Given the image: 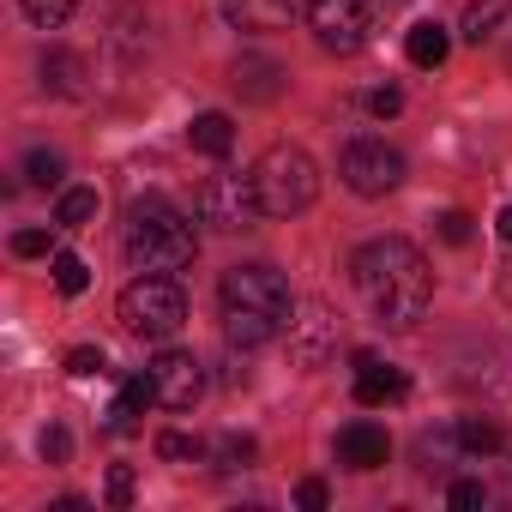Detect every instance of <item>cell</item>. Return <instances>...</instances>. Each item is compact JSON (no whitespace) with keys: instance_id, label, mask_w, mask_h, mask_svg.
Here are the masks:
<instances>
[{"instance_id":"6da1fadb","label":"cell","mask_w":512,"mask_h":512,"mask_svg":"<svg viewBox=\"0 0 512 512\" xmlns=\"http://www.w3.org/2000/svg\"><path fill=\"white\" fill-rule=\"evenodd\" d=\"M350 278H356L368 314H374L386 332L422 326V314H428V302H434V272H428V260H422V247L404 241V235L368 241L356 260H350Z\"/></svg>"},{"instance_id":"7a4b0ae2","label":"cell","mask_w":512,"mask_h":512,"mask_svg":"<svg viewBox=\"0 0 512 512\" xmlns=\"http://www.w3.org/2000/svg\"><path fill=\"white\" fill-rule=\"evenodd\" d=\"M217 308H223V338L235 350H260L278 332H290V320H296V296H290L284 272H272V266H229L217 284Z\"/></svg>"},{"instance_id":"3957f363","label":"cell","mask_w":512,"mask_h":512,"mask_svg":"<svg viewBox=\"0 0 512 512\" xmlns=\"http://www.w3.org/2000/svg\"><path fill=\"white\" fill-rule=\"evenodd\" d=\"M121 247H127L133 272H163V278H175V272L193 266L199 235H193V223H187L169 199L151 193V199H139V205L127 211V235H121Z\"/></svg>"},{"instance_id":"277c9868","label":"cell","mask_w":512,"mask_h":512,"mask_svg":"<svg viewBox=\"0 0 512 512\" xmlns=\"http://www.w3.org/2000/svg\"><path fill=\"white\" fill-rule=\"evenodd\" d=\"M247 175H253V193H260L266 217H302L320 199V169L302 145H266Z\"/></svg>"},{"instance_id":"5b68a950","label":"cell","mask_w":512,"mask_h":512,"mask_svg":"<svg viewBox=\"0 0 512 512\" xmlns=\"http://www.w3.org/2000/svg\"><path fill=\"white\" fill-rule=\"evenodd\" d=\"M115 314H121V326H127L133 338H145V344H169V338L187 326V296H181L175 278H163V272H139V278L121 290Z\"/></svg>"},{"instance_id":"8992f818","label":"cell","mask_w":512,"mask_h":512,"mask_svg":"<svg viewBox=\"0 0 512 512\" xmlns=\"http://www.w3.org/2000/svg\"><path fill=\"white\" fill-rule=\"evenodd\" d=\"M199 223H211V229H223V235H235V229H253L266 217V205H260V193H253V175H205L199 181Z\"/></svg>"},{"instance_id":"52a82bcc","label":"cell","mask_w":512,"mask_h":512,"mask_svg":"<svg viewBox=\"0 0 512 512\" xmlns=\"http://www.w3.org/2000/svg\"><path fill=\"white\" fill-rule=\"evenodd\" d=\"M338 175L356 199H386V193L404 187V157L386 139H350L344 157H338Z\"/></svg>"},{"instance_id":"ba28073f","label":"cell","mask_w":512,"mask_h":512,"mask_svg":"<svg viewBox=\"0 0 512 512\" xmlns=\"http://www.w3.org/2000/svg\"><path fill=\"white\" fill-rule=\"evenodd\" d=\"M308 31L326 55H356L374 31L368 0H308Z\"/></svg>"},{"instance_id":"9c48e42d","label":"cell","mask_w":512,"mask_h":512,"mask_svg":"<svg viewBox=\"0 0 512 512\" xmlns=\"http://www.w3.org/2000/svg\"><path fill=\"white\" fill-rule=\"evenodd\" d=\"M145 374H151V392H157L163 410H193L199 392H205V362L193 350H157Z\"/></svg>"},{"instance_id":"30bf717a","label":"cell","mask_w":512,"mask_h":512,"mask_svg":"<svg viewBox=\"0 0 512 512\" xmlns=\"http://www.w3.org/2000/svg\"><path fill=\"white\" fill-rule=\"evenodd\" d=\"M392 458V440H386V428L380 422H368V416H356V422H344L338 428V464L344 470H380Z\"/></svg>"},{"instance_id":"8fae6325","label":"cell","mask_w":512,"mask_h":512,"mask_svg":"<svg viewBox=\"0 0 512 512\" xmlns=\"http://www.w3.org/2000/svg\"><path fill=\"white\" fill-rule=\"evenodd\" d=\"M410 398V374L380 362V356H356V404L368 410H386V404H404Z\"/></svg>"},{"instance_id":"7c38bea8","label":"cell","mask_w":512,"mask_h":512,"mask_svg":"<svg viewBox=\"0 0 512 512\" xmlns=\"http://www.w3.org/2000/svg\"><path fill=\"white\" fill-rule=\"evenodd\" d=\"M338 350V320L314 302L308 308V320H290V356L302 362V368H326V356Z\"/></svg>"},{"instance_id":"4fadbf2b","label":"cell","mask_w":512,"mask_h":512,"mask_svg":"<svg viewBox=\"0 0 512 512\" xmlns=\"http://www.w3.org/2000/svg\"><path fill=\"white\" fill-rule=\"evenodd\" d=\"M296 7L302 0H223V19L235 25V31H284L290 19H296Z\"/></svg>"},{"instance_id":"5bb4252c","label":"cell","mask_w":512,"mask_h":512,"mask_svg":"<svg viewBox=\"0 0 512 512\" xmlns=\"http://www.w3.org/2000/svg\"><path fill=\"white\" fill-rule=\"evenodd\" d=\"M404 55H410V67H446V55H452V37H446V25H434V19L410 25V37H404Z\"/></svg>"},{"instance_id":"9a60e30c","label":"cell","mask_w":512,"mask_h":512,"mask_svg":"<svg viewBox=\"0 0 512 512\" xmlns=\"http://www.w3.org/2000/svg\"><path fill=\"white\" fill-rule=\"evenodd\" d=\"M145 404H157L151 374H133V380L121 386V398L109 404V428H115V434H133V428H139V416H145Z\"/></svg>"},{"instance_id":"2e32d148","label":"cell","mask_w":512,"mask_h":512,"mask_svg":"<svg viewBox=\"0 0 512 512\" xmlns=\"http://www.w3.org/2000/svg\"><path fill=\"white\" fill-rule=\"evenodd\" d=\"M187 139H193V151H205V157H229V145H235V127H229V115H193V127H187Z\"/></svg>"},{"instance_id":"e0dca14e","label":"cell","mask_w":512,"mask_h":512,"mask_svg":"<svg viewBox=\"0 0 512 512\" xmlns=\"http://www.w3.org/2000/svg\"><path fill=\"white\" fill-rule=\"evenodd\" d=\"M91 217H97V187H67L61 205H55V223L61 229H85Z\"/></svg>"},{"instance_id":"ac0fdd59","label":"cell","mask_w":512,"mask_h":512,"mask_svg":"<svg viewBox=\"0 0 512 512\" xmlns=\"http://www.w3.org/2000/svg\"><path fill=\"white\" fill-rule=\"evenodd\" d=\"M452 440L470 452V458H482V452H500V422H482V416H464L458 428H452Z\"/></svg>"},{"instance_id":"d6986e66","label":"cell","mask_w":512,"mask_h":512,"mask_svg":"<svg viewBox=\"0 0 512 512\" xmlns=\"http://www.w3.org/2000/svg\"><path fill=\"white\" fill-rule=\"evenodd\" d=\"M235 85H241L247 97L272 103V97H278V67H272V61H241V67H235Z\"/></svg>"},{"instance_id":"ffe728a7","label":"cell","mask_w":512,"mask_h":512,"mask_svg":"<svg viewBox=\"0 0 512 512\" xmlns=\"http://www.w3.org/2000/svg\"><path fill=\"white\" fill-rule=\"evenodd\" d=\"M25 7V19L37 25V31H61L73 13H79V0H19Z\"/></svg>"},{"instance_id":"44dd1931","label":"cell","mask_w":512,"mask_h":512,"mask_svg":"<svg viewBox=\"0 0 512 512\" xmlns=\"http://www.w3.org/2000/svg\"><path fill=\"white\" fill-rule=\"evenodd\" d=\"M506 7H512V0H476V7L464 13V37H470V43H482V37H494V25L506 19Z\"/></svg>"},{"instance_id":"7402d4cb","label":"cell","mask_w":512,"mask_h":512,"mask_svg":"<svg viewBox=\"0 0 512 512\" xmlns=\"http://www.w3.org/2000/svg\"><path fill=\"white\" fill-rule=\"evenodd\" d=\"M49 266H55V290H61V296H85V290H91V272H85L79 253H55Z\"/></svg>"},{"instance_id":"603a6c76","label":"cell","mask_w":512,"mask_h":512,"mask_svg":"<svg viewBox=\"0 0 512 512\" xmlns=\"http://www.w3.org/2000/svg\"><path fill=\"white\" fill-rule=\"evenodd\" d=\"M25 175H31L37 187H61V181H67V157H61V151H43V145H37V151L25 157Z\"/></svg>"},{"instance_id":"cb8c5ba5","label":"cell","mask_w":512,"mask_h":512,"mask_svg":"<svg viewBox=\"0 0 512 512\" xmlns=\"http://www.w3.org/2000/svg\"><path fill=\"white\" fill-rule=\"evenodd\" d=\"M157 458H169V464H193V458H205V446H199L193 434H157Z\"/></svg>"},{"instance_id":"d4e9b609","label":"cell","mask_w":512,"mask_h":512,"mask_svg":"<svg viewBox=\"0 0 512 512\" xmlns=\"http://www.w3.org/2000/svg\"><path fill=\"white\" fill-rule=\"evenodd\" d=\"M404 109V91L398 85H380V91H368V115H380V121H392Z\"/></svg>"},{"instance_id":"484cf974","label":"cell","mask_w":512,"mask_h":512,"mask_svg":"<svg viewBox=\"0 0 512 512\" xmlns=\"http://www.w3.org/2000/svg\"><path fill=\"white\" fill-rule=\"evenodd\" d=\"M109 362H103V350H91V344H79L73 356H67V374H79V380H91V374H103Z\"/></svg>"},{"instance_id":"4316f807","label":"cell","mask_w":512,"mask_h":512,"mask_svg":"<svg viewBox=\"0 0 512 512\" xmlns=\"http://www.w3.org/2000/svg\"><path fill=\"white\" fill-rule=\"evenodd\" d=\"M13 253H19V260H43V253H49V229H19Z\"/></svg>"},{"instance_id":"83f0119b","label":"cell","mask_w":512,"mask_h":512,"mask_svg":"<svg viewBox=\"0 0 512 512\" xmlns=\"http://www.w3.org/2000/svg\"><path fill=\"white\" fill-rule=\"evenodd\" d=\"M440 235H446L452 247H464L476 229H470V217H464V211H440Z\"/></svg>"},{"instance_id":"f1b7e54d","label":"cell","mask_w":512,"mask_h":512,"mask_svg":"<svg viewBox=\"0 0 512 512\" xmlns=\"http://www.w3.org/2000/svg\"><path fill=\"white\" fill-rule=\"evenodd\" d=\"M109 506H133V470L127 464L109 470Z\"/></svg>"},{"instance_id":"f546056e","label":"cell","mask_w":512,"mask_h":512,"mask_svg":"<svg viewBox=\"0 0 512 512\" xmlns=\"http://www.w3.org/2000/svg\"><path fill=\"white\" fill-rule=\"evenodd\" d=\"M446 500H452L458 512H476V506L488 500V488H482V482H452V494H446Z\"/></svg>"},{"instance_id":"4dcf8cb0","label":"cell","mask_w":512,"mask_h":512,"mask_svg":"<svg viewBox=\"0 0 512 512\" xmlns=\"http://www.w3.org/2000/svg\"><path fill=\"white\" fill-rule=\"evenodd\" d=\"M296 506L320 512V506H326V482H320V476H302V482H296Z\"/></svg>"},{"instance_id":"1f68e13d","label":"cell","mask_w":512,"mask_h":512,"mask_svg":"<svg viewBox=\"0 0 512 512\" xmlns=\"http://www.w3.org/2000/svg\"><path fill=\"white\" fill-rule=\"evenodd\" d=\"M67 446H73V440H67V428H49V434H43V458H55V464H61V458H67Z\"/></svg>"},{"instance_id":"d6a6232c","label":"cell","mask_w":512,"mask_h":512,"mask_svg":"<svg viewBox=\"0 0 512 512\" xmlns=\"http://www.w3.org/2000/svg\"><path fill=\"white\" fill-rule=\"evenodd\" d=\"M494 235H500V241H512V205H500V217H494Z\"/></svg>"},{"instance_id":"836d02e7","label":"cell","mask_w":512,"mask_h":512,"mask_svg":"<svg viewBox=\"0 0 512 512\" xmlns=\"http://www.w3.org/2000/svg\"><path fill=\"white\" fill-rule=\"evenodd\" d=\"M506 67H512V31H506Z\"/></svg>"},{"instance_id":"e575fe53","label":"cell","mask_w":512,"mask_h":512,"mask_svg":"<svg viewBox=\"0 0 512 512\" xmlns=\"http://www.w3.org/2000/svg\"><path fill=\"white\" fill-rule=\"evenodd\" d=\"M386 7H404V0H386Z\"/></svg>"}]
</instances>
